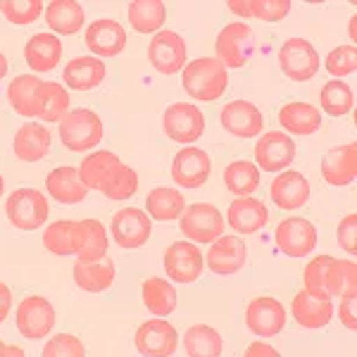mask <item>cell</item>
<instances>
[{"instance_id": "cell-40", "label": "cell", "mask_w": 357, "mask_h": 357, "mask_svg": "<svg viewBox=\"0 0 357 357\" xmlns=\"http://www.w3.org/2000/svg\"><path fill=\"white\" fill-rule=\"evenodd\" d=\"M224 183L238 198H250L260 186V169L248 160H236L224 169Z\"/></svg>"}, {"instance_id": "cell-7", "label": "cell", "mask_w": 357, "mask_h": 357, "mask_svg": "<svg viewBox=\"0 0 357 357\" xmlns=\"http://www.w3.org/2000/svg\"><path fill=\"white\" fill-rule=\"evenodd\" d=\"M162 129L174 143L191 146L205 134V114L191 102H174L165 110Z\"/></svg>"}, {"instance_id": "cell-50", "label": "cell", "mask_w": 357, "mask_h": 357, "mask_svg": "<svg viewBox=\"0 0 357 357\" xmlns=\"http://www.w3.org/2000/svg\"><path fill=\"white\" fill-rule=\"evenodd\" d=\"M338 317H341L343 326L350 331L357 329V314H355V298H343L341 307H338Z\"/></svg>"}, {"instance_id": "cell-44", "label": "cell", "mask_w": 357, "mask_h": 357, "mask_svg": "<svg viewBox=\"0 0 357 357\" xmlns=\"http://www.w3.org/2000/svg\"><path fill=\"white\" fill-rule=\"evenodd\" d=\"M45 5L41 0H5L3 3V15L13 24H31L38 20V15H43Z\"/></svg>"}, {"instance_id": "cell-54", "label": "cell", "mask_w": 357, "mask_h": 357, "mask_svg": "<svg viewBox=\"0 0 357 357\" xmlns=\"http://www.w3.org/2000/svg\"><path fill=\"white\" fill-rule=\"evenodd\" d=\"M3 357H26V353L20 348V345H8V348H5V355Z\"/></svg>"}, {"instance_id": "cell-41", "label": "cell", "mask_w": 357, "mask_h": 357, "mask_svg": "<svg viewBox=\"0 0 357 357\" xmlns=\"http://www.w3.org/2000/svg\"><path fill=\"white\" fill-rule=\"evenodd\" d=\"M319 100H321V110L326 114H331V117H343V114H348L353 110L355 93L345 82L333 79V82L324 84V89H321V93H319Z\"/></svg>"}, {"instance_id": "cell-3", "label": "cell", "mask_w": 357, "mask_h": 357, "mask_svg": "<svg viewBox=\"0 0 357 357\" xmlns=\"http://www.w3.org/2000/svg\"><path fill=\"white\" fill-rule=\"evenodd\" d=\"M8 220L20 231H33L48 222L50 205L38 188H17L5 203Z\"/></svg>"}, {"instance_id": "cell-25", "label": "cell", "mask_w": 357, "mask_h": 357, "mask_svg": "<svg viewBox=\"0 0 357 357\" xmlns=\"http://www.w3.org/2000/svg\"><path fill=\"white\" fill-rule=\"evenodd\" d=\"M229 227L238 234H255L262 227H267L269 222V210L262 200L257 198H236L234 203H229L227 212Z\"/></svg>"}, {"instance_id": "cell-58", "label": "cell", "mask_w": 357, "mask_h": 357, "mask_svg": "<svg viewBox=\"0 0 357 357\" xmlns=\"http://www.w3.org/2000/svg\"><path fill=\"white\" fill-rule=\"evenodd\" d=\"M5 348H8V345H5L3 341H0V357H3V355H5Z\"/></svg>"}, {"instance_id": "cell-34", "label": "cell", "mask_w": 357, "mask_h": 357, "mask_svg": "<svg viewBox=\"0 0 357 357\" xmlns=\"http://www.w3.org/2000/svg\"><path fill=\"white\" fill-rule=\"evenodd\" d=\"M186 210L183 195L172 186H158L148 193L146 198V215L153 217L155 222H172L178 220Z\"/></svg>"}, {"instance_id": "cell-27", "label": "cell", "mask_w": 357, "mask_h": 357, "mask_svg": "<svg viewBox=\"0 0 357 357\" xmlns=\"http://www.w3.org/2000/svg\"><path fill=\"white\" fill-rule=\"evenodd\" d=\"M45 188H48L50 198H55L62 205L82 203L86 193H89L77 167H57V169H53L45 176Z\"/></svg>"}, {"instance_id": "cell-2", "label": "cell", "mask_w": 357, "mask_h": 357, "mask_svg": "<svg viewBox=\"0 0 357 357\" xmlns=\"http://www.w3.org/2000/svg\"><path fill=\"white\" fill-rule=\"evenodd\" d=\"M102 119L93 110L77 107L60 119V141L72 153H84L102 141Z\"/></svg>"}, {"instance_id": "cell-17", "label": "cell", "mask_w": 357, "mask_h": 357, "mask_svg": "<svg viewBox=\"0 0 357 357\" xmlns=\"http://www.w3.org/2000/svg\"><path fill=\"white\" fill-rule=\"evenodd\" d=\"M245 260L248 248L243 238H238V236H220L205 255V264L210 267V272L222 276L241 272L245 267Z\"/></svg>"}, {"instance_id": "cell-43", "label": "cell", "mask_w": 357, "mask_h": 357, "mask_svg": "<svg viewBox=\"0 0 357 357\" xmlns=\"http://www.w3.org/2000/svg\"><path fill=\"white\" fill-rule=\"evenodd\" d=\"M136 191H138V174L134 172V167L122 165L117 169V174L105 183V188H102L100 193L105 195V198L122 203V200H129Z\"/></svg>"}, {"instance_id": "cell-33", "label": "cell", "mask_w": 357, "mask_h": 357, "mask_svg": "<svg viewBox=\"0 0 357 357\" xmlns=\"http://www.w3.org/2000/svg\"><path fill=\"white\" fill-rule=\"evenodd\" d=\"M43 82L36 74H20L8 86V100L13 110L22 117H36L38 105V91H41Z\"/></svg>"}, {"instance_id": "cell-52", "label": "cell", "mask_w": 357, "mask_h": 357, "mask_svg": "<svg viewBox=\"0 0 357 357\" xmlns=\"http://www.w3.org/2000/svg\"><path fill=\"white\" fill-rule=\"evenodd\" d=\"M10 307H13V293L0 281V324H3L5 317L10 314Z\"/></svg>"}, {"instance_id": "cell-12", "label": "cell", "mask_w": 357, "mask_h": 357, "mask_svg": "<svg viewBox=\"0 0 357 357\" xmlns=\"http://www.w3.org/2000/svg\"><path fill=\"white\" fill-rule=\"evenodd\" d=\"M136 350L143 357H172L176 353L178 333L167 319H148L136 331Z\"/></svg>"}, {"instance_id": "cell-36", "label": "cell", "mask_w": 357, "mask_h": 357, "mask_svg": "<svg viewBox=\"0 0 357 357\" xmlns=\"http://www.w3.org/2000/svg\"><path fill=\"white\" fill-rule=\"evenodd\" d=\"M141 293H143V305L155 317H169L176 310V291L167 279L151 276V279L143 281Z\"/></svg>"}, {"instance_id": "cell-16", "label": "cell", "mask_w": 357, "mask_h": 357, "mask_svg": "<svg viewBox=\"0 0 357 357\" xmlns=\"http://www.w3.org/2000/svg\"><path fill=\"white\" fill-rule=\"evenodd\" d=\"M212 172L210 155L200 148H181L172 160V178L176 186L183 188H200L207 183Z\"/></svg>"}, {"instance_id": "cell-15", "label": "cell", "mask_w": 357, "mask_h": 357, "mask_svg": "<svg viewBox=\"0 0 357 357\" xmlns=\"http://www.w3.org/2000/svg\"><path fill=\"white\" fill-rule=\"evenodd\" d=\"M245 324L255 336L272 338L284 331L286 326V307L276 298L262 296L248 303L245 310Z\"/></svg>"}, {"instance_id": "cell-9", "label": "cell", "mask_w": 357, "mask_h": 357, "mask_svg": "<svg viewBox=\"0 0 357 357\" xmlns=\"http://www.w3.org/2000/svg\"><path fill=\"white\" fill-rule=\"evenodd\" d=\"M55 326V307L43 296H26L17 307V331L26 341L45 338Z\"/></svg>"}, {"instance_id": "cell-37", "label": "cell", "mask_w": 357, "mask_h": 357, "mask_svg": "<svg viewBox=\"0 0 357 357\" xmlns=\"http://www.w3.org/2000/svg\"><path fill=\"white\" fill-rule=\"evenodd\" d=\"M183 348L188 357H222L224 343L220 331L210 324H193L183 333Z\"/></svg>"}, {"instance_id": "cell-13", "label": "cell", "mask_w": 357, "mask_h": 357, "mask_svg": "<svg viewBox=\"0 0 357 357\" xmlns=\"http://www.w3.org/2000/svg\"><path fill=\"white\" fill-rule=\"evenodd\" d=\"M296 160V143L284 131H267L255 146V167L264 172H284Z\"/></svg>"}, {"instance_id": "cell-10", "label": "cell", "mask_w": 357, "mask_h": 357, "mask_svg": "<svg viewBox=\"0 0 357 357\" xmlns=\"http://www.w3.org/2000/svg\"><path fill=\"white\" fill-rule=\"evenodd\" d=\"M188 48L176 31H158L148 43V62L160 74H176L186 67Z\"/></svg>"}, {"instance_id": "cell-56", "label": "cell", "mask_w": 357, "mask_h": 357, "mask_svg": "<svg viewBox=\"0 0 357 357\" xmlns=\"http://www.w3.org/2000/svg\"><path fill=\"white\" fill-rule=\"evenodd\" d=\"M350 38H357V33H355V20L350 22Z\"/></svg>"}, {"instance_id": "cell-53", "label": "cell", "mask_w": 357, "mask_h": 357, "mask_svg": "<svg viewBox=\"0 0 357 357\" xmlns=\"http://www.w3.org/2000/svg\"><path fill=\"white\" fill-rule=\"evenodd\" d=\"M227 8L238 17H252L250 13V0H229Z\"/></svg>"}, {"instance_id": "cell-35", "label": "cell", "mask_w": 357, "mask_h": 357, "mask_svg": "<svg viewBox=\"0 0 357 357\" xmlns=\"http://www.w3.org/2000/svg\"><path fill=\"white\" fill-rule=\"evenodd\" d=\"M129 24L138 33H158L167 20V5L162 0H134L126 10Z\"/></svg>"}, {"instance_id": "cell-29", "label": "cell", "mask_w": 357, "mask_h": 357, "mask_svg": "<svg viewBox=\"0 0 357 357\" xmlns=\"http://www.w3.org/2000/svg\"><path fill=\"white\" fill-rule=\"evenodd\" d=\"M105 65L102 60H98L93 55H84V57H74L65 65L62 79H65L67 89L72 91H91L98 84H102L105 79Z\"/></svg>"}, {"instance_id": "cell-48", "label": "cell", "mask_w": 357, "mask_h": 357, "mask_svg": "<svg viewBox=\"0 0 357 357\" xmlns=\"http://www.w3.org/2000/svg\"><path fill=\"white\" fill-rule=\"evenodd\" d=\"M250 13L262 22H281L291 13V3L289 0H250Z\"/></svg>"}, {"instance_id": "cell-57", "label": "cell", "mask_w": 357, "mask_h": 357, "mask_svg": "<svg viewBox=\"0 0 357 357\" xmlns=\"http://www.w3.org/2000/svg\"><path fill=\"white\" fill-rule=\"evenodd\" d=\"M3 191H5V178H3V174H0V195H3Z\"/></svg>"}, {"instance_id": "cell-4", "label": "cell", "mask_w": 357, "mask_h": 357, "mask_svg": "<svg viewBox=\"0 0 357 357\" xmlns=\"http://www.w3.org/2000/svg\"><path fill=\"white\" fill-rule=\"evenodd\" d=\"M178 229L191 243L212 245L220 236H224V217L215 205L193 203L186 205L183 215L178 217Z\"/></svg>"}, {"instance_id": "cell-1", "label": "cell", "mask_w": 357, "mask_h": 357, "mask_svg": "<svg viewBox=\"0 0 357 357\" xmlns=\"http://www.w3.org/2000/svg\"><path fill=\"white\" fill-rule=\"evenodd\" d=\"M186 93L200 102L220 100L229 89V72L217 57H198L181 69Z\"/></svg>"}, {"instance_id": "cell-21", "label": "cell", "mask_w": 357, "mask_h": 357, "mask_svg": "<svg viewBox=\"0 0 357 357\" xmlns=\"http://www.w3.org/2000/svg\"><path fill=\"white\" fill-rule=\"evenodd\" d=\"M357 176V146L348 143V146H336L321 160V178L329 186L345 188L355 181Z\"/></svg>"}, {"instance_id": "cell-8", "label": "cell", "mask_w": 357, "mask_h": 357, "mask_svg": "<svg viewBox=\"0 0 357 357\" xmlns=\"http://www.w3.org/2000/svg\"><path fill=\"white\" fill-rule=\"evenodd\" d=\"M205 269V257L191 241H176L165 250V272L176 284H193Z\"/></svg>"}, {"instance_id": "cell-42", "label": "cell", "mask_w": 357, "mask_h": 357, "mask_svg": "<svg viewBox=\"0 0 357 357\" xmlns=\"http://www.w3.org/2000/svg\"><path fill=\"white\" fill-rule=\"evenodd\" d=\"M72 231H74L72 220H60V222L50 224V227L43 231V245L48 248L53 255H60V257L74 255Z\"/></svg>"}, {"instance_id": "cell-31", "label": "cell", "mask_w": 357, "mask_h": 357, "mask_svg": "<svg viewBox=\"0 0 357 357\" xmlns=\"http://www.w3.org/2000/svg\"><path fill=\"white\" fill-rule=\"evenodd\" d=\"M279 124L289 134L312 136L321 126V110H317L310 102H286L279 110Z\"/></svg>"}, {"instance_id": "cell-51", "label": "cell", "mask_w": 357, "mask_h": 357, "mask_svg": "<svg viewBox=\"0 0 357 357\" xmlns=\"http://www.w3.org/2000/svg\"><path fill=\"white\" fill-rule=\"evenodd\" d=\"M243 357H281L279 355V350L272 348L269 343H264V341H255V343H250L245 348V353Z\"/></svg>"}, {"instance_id": "cell-47", "label": "cell", "mask_w": 357, "mask_h": 357, "mask_svg": "<svg viewBox=\"0 0 357 357\" xmlns=\"http://www.w3.org/2000/svg\"><path fill=\"white\" fill-rule=\"evenodd\" d=\"M41 357H86V348L82 338L72 336V333H57L43 345Z\"/></svg>"}, {"instance_id": "cell-59", "label": "cell", "mask_w": 357, "mask_h": 357, "mask_svg": "<svg viewBox=\"0 0 357 357\" xmlns=\"http://www.w3.org/2000/svg\"><path fill=\"white\" fill-rule=\"evenodd\" d=\"M0 15H3V3H0Z\"/></svg>"}, {"instance_id": "cell-11", "label": "cell", "mask_w": 357, "mask_h": 357, "mask_svg": "<svg viewBox=\"0 0 357 357\" xmlns=\"http://www.w3.org/2000/svg\"><path fill=\"white\" fill-rule=\"evenodd\" d=\"M153 231L151 217L146 215L138 207H122L119 212H114L112 224H110V234L114 238V243L119 248H141L148 243Z\"/></svg>"}, {"instance_id": "cell-6", "label": "cell", "mask_w": 357, "mask_h": 357, "mask_svg": "<svg viewBox=\"0 0 357 357\" xmlns=\"http://www.w3.org/2000/svg\"><path fill=\"white\" fill-rule=\"evenodd\" d=\"M279 67L291 82H310L319 72L321 60L307 38H289L279 50Z\"/></svg>"}, {"instance_id": "cell-14", "label": "cell", "mask_w": 357, "mask_h": 357, "mask_svg": "<svg viewBox=\"0 0 357 357\" xmlns=\"http://www.w3.org/2000/svg\"><path fill=\"white\" fill-rule=\"evenodd\" d=\"M276 248L289 257H305L317 245V229L305 217H291L276 227Z\"/></svg>"}, {"instance_id": "cell-23", "label": "cell", "mask_w": 357, "mask_h": 357, "mask_svg": "<svg viewBox=\"0 0 357 357\" xmlns=\"http://www.w3.org/2000/svg\"><path fill=\"white\" fill-rule=\"evenodd\" d=\"M269 195L279 210H298L310 200V181L301 172L284 169L269 186Z\"/></svg>"}, {"instance_id": "cell-20", "label": "cell", "mask_w": 357, "mask_h": 357, "mask_svg": "<svg viewBox=\"0 0 357 357\" xmlns=\"http://www.w3.org/2000/svg\"><path fill=\"white\" fill-rule=\"evenodd\" d=\"M291 312L303 329H324L333 319V301L329 296H314L303 289L293 298Z\"/></svg>"}, {"instance_id": "cell-26", "label": "cell", "mask_w": 357, "mask_h": 357, "mask_svg": "<svg viewBox=\"0 0 357 357\" xmlns=\"http://www.w3.org/2000/svg\"><path fill=\"white\" fill-rule=\"evenodd\" d=\"M24 60L31 72H53L62 60V41L55 33H33L24 45Z\"/></svg>"}, {"instance_id": "cell-46", "label": "cell", "mask_w": 357, "mask_h": 357, "mask_svg": "<svg viewBox=\"0 0 357 357\" xmlns=\"http://www.w3.org/2000/svg\"><path fill=\"white\" fill-rule=\"evenodd\" d=\"M336 260L331 255H317L312 262H307L303 272V281H305V291L307 293H314V296H326V289H324V281H326V269L329 264Z\"/></svg>"}, {"instance_id": "cell-5", "label": "cell", "mask_w": 357, "mask_h": 357, "mask_svg": "<svg viewBox=\"0 0 357 357\" xmlns=\"http://www.w3.org/2000/svg\"><path fill=\"white\" fill-rule=\"evenodd\" d=\"M257 45L255 31L243 22H231L217 33V60L229 69H241Z\"/></svg>"}, {"instance_id": "cell-32", "label": "cell", "mask_w": 357, "mask_h": 357, "mask_svg": "<svg viewBox=\"0 0 357 357\" xmlns=\"http://www.w3.org/2000/svg\"><path fill=\"white\" fill-rule=\"evenodd\" d=\"M114 269L112 260H98V262H77L74 264V281L86 293H102L114 284Z\"/></svg>"}, {"instance_id": "cell-24", "label": "cell", "mask_w": 357, "mask_h": 357, "mask_svg": "<svg viewBox=\"0 0 357 357\" xmlns=\"http://www.w3.org/2000/svg\"><path fill=\"white\" fill-rule=\"evenodd\" d=\"M50 143H53V136L43 124L26 122L17 129L13 148L17 160H22V162H38V160H43L48 155Z\"/></svg>"}, {"instance_id": "cell-39", "label": "cell", "mask_w": 357, "mask_h": 357, "mask_svg": "<svg viewBox=\"0 0 357 357\" xmlns=\"http://www.w3.org/2000/svg\"><path fill=\"white\" fill-rule=\"evenodd\" d=\"M324 289L329 298H355L357 264L353 260H333L326 269Z\"/></svg>"}, {"instance_id": "cell-49", "label": "cell", "mask_w": 357, "mask_h": 357, "mask_svg": "<svg viewBox=\"0 0 357 357\" xmlns=\"http://www.w3.org/2000/svg\"><path fill=\"white\" fill-rule=\"evenodd\" d=\"M336 236H338V245H341L345 252L355 255L357 252V215L343 217L341 224H338Z\"/></svg>"}, {"instance_id": "cell-19", "label": "cell", "mask_w": 357, "mask_h": 357, "mask_svg": "<svg viewBox=\"0 0 357 357\" xmlns=\"http://www.w3.org/2000/svg\"><path fill=\"white\" fill-rule=\"evenodd\" d=\"M220 122L224 129L236 138H252L260 136L264 129V117L257 105L248 100H231L222 107Z\"/></svg>"}, {"instance_id": "cell-28", "label": "cell", "mask_w": 357, "mask_h": 357, "mask_svg": "<svg viewBox=\"0 0 357 357\" xmlns=\"http://www.w3.org/2000/svg\"><path fill=\"white\" fill-rule=\"evenodd\" d=\"M124 162L117 158L114 153L110 151H96L91 155H86L84 162L79 165V176H82L84 186L93 188V191H102L105 183L117 174V169L122 167Z\"/></svg>"}, {"instance_id": "cell-38", "label": "cell", "mask_w": 357, "mask_h": 357, "mask_svg": "<svg viewBox=\"0 0 357 357\" xmlns=\"http://www.w3.org/2000/svg\"><path fill=\"white\" fill-rule=\"evenodd\" d=\"M69 112V91L57 82H43L38 91L36 117L43 122H60Z\"/></svg>"}, {"instance_id": "cell-55", "label": "cell", "mask_w": 357, "mask_h": 357, "mask_svg": "<svg viewBox=\"0 0 357 357\" xmlns=\"http://www.w3.org/2000/svg\"><path fill=\"white\" fill-rule=\"evenodd\" d=\"M5 74H8V57L0 53V79H3Z\"/></svg>"}, {"instance_id": "cell-30", "label": "cell", "mask_w": 357, "mask_h": 357, "mask_svg": "<svg viewBox=\"0 0 357 357\" xmlns=\"http://www.w3.org/2000/svg\"><path fill=\"white\" fill-rule=\"evenodd\" d=\"M45 22L55 31V36H74L84 26V8L77 0H53L43 10Z\"/></svg>"}, {"instance_id": "cell-22", "label": "cell", "mask_w": 357, "mask_h": 357, "mask_svg": "<svg viewBox=\"0 0 357 357\" xmlns=\"http://www.w3.org/2000/svg\"><path fill=\"white\" fill-rule=\"evenodd\" d=\"M74 255L79 257V262H98L105 260L107 252V234L98 220H82L74 222Z\"/></svg>"}, {"instance_id": "cell-18", "label": "cell", "mask_w": 357, "mask_h": 357, "mask_svg": "<svg viewBox=\"0 0 357 357\" xmlns=\"http://www.w3.org/2000/svg\"><path fill=\"white\" fill-rule=\"evenodd\" d=\"M86 48L93 57H114L126 48V31L117 20L102 17L86 29Z\"/></svg>"}, {"instance_id": "cell-45", "label": "cell", "mask_w": 357, "mask_h": 357, "mask_svg": "<svg viewBox=\"0 0 357 357\" xmlns=\"http://www.w3.org/2000/svg\"><path fill=\"white\" fill-rule=\"evenodd\" d=\"M324 67H326V72L333 74V77L338 79V82H341L343 77L355 74V69H357V48H355V45H338V48H333L331 53L326 55Z\"/></svg>"}]
</instances>
